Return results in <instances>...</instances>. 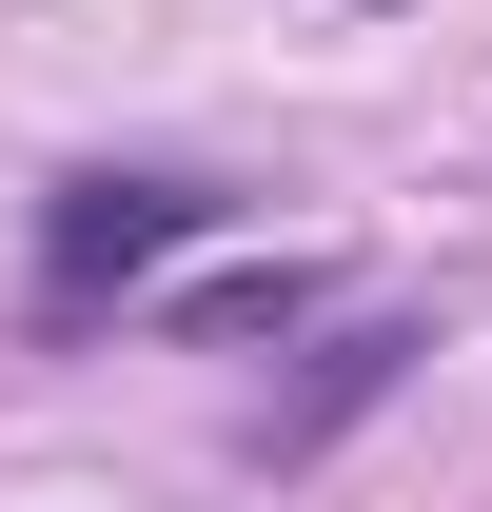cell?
<instances>
[{"label":"cell","instance_id":"3","mask_svg":"<svg viewBox=\"0 0 492 512\" xmlns=\"http://www.w3.org/2000/svg\"><path fill=\"white\" fill-rule=\"evenodd\" d=\"M296 296H315L296 256H276V276H197V335H276V316H296Z\"/></svg>","mask_w":492,"mask_h":512},{"label":"cell","instance_id":"2","mask_svg":"<svg viewBox=\"0 0 492 512\" xmlns=\"http://www.w3.org/2000/svg\"><path fill=\"white\" fill-rule=\"evenodd\" d=\"M394 355H414V335H335V355H315V394L276 414V453H315L335 414H374V394H394Z\"/></svg>","mask_w":492,"mask_h":512},{"label":"cell","instance_id":"1","mask_svg":"<svg viewBox=\"0 0 492 512\" xmlns=\"http://www.w3.org/2000/svg\"><path fill=\"white\" fill-rule=\"evenodd\" d=\"M197 237H217V197H197V178H60V217H40V296L99 316L119 276H158V256H197Z\"/></svg>","mask_w":492,"mask_h":512}]
</instances>
